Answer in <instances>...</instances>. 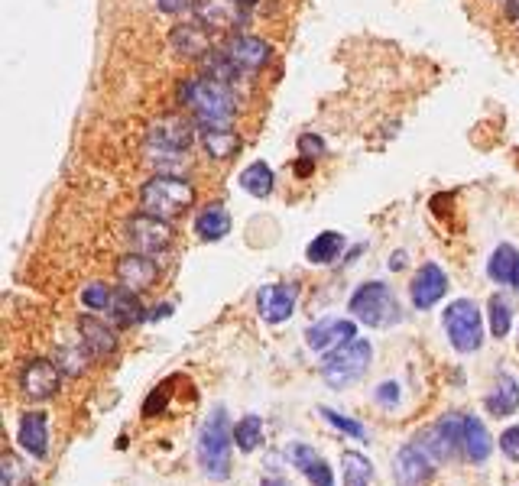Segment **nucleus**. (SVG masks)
Returning a JSON list of instances; mask_svg holds the SVG:
<instances>
[{"instance_id":"nucleus-1","label":"nucleus","mask_w":519,"mask_h":486,"mask_svg":"<svg viewBox=\"0 0 519 486\" xmlns=\"http://www.w3.org/2000/svg\"><path fill=\"white\" fill-rule=\"evenodd\" d=\"M179 101L189 107L198 127H231L237 98L231 85L211 78V75H192L179 85Z\"/></svg>"},{"instance_id":"nucleus-2","label":"nucleus","mask_w":519,"mask_h":486,"mask_svg":"<svg viewBox=\"0 0 519 486\" xmlns=\"http://www.w3.org/2000/svg\"><path fill=\"white\" fill-rule=\"evenodd\" d=\"M140 208L156 218H182L185 211L195 208V185L182 175H163L156 172L153 179H146L140 188Z\"/></svg>"},{"instance_id":"nucleus-3","label":"nucleus","mask_w":519,"mask_h":486,"mask_svg":"<svg viewBox=\"0 0 519 486\" xmlns=\"http://www.w3.org/2000/svg\"><path fill=\"white\" fill-rule=\"evenodd\" d=\"M231 448H234L231 418L218 405V409L208 415V422L202 425V435H198V464H202V474L208 480H228Z\"/></svg>"},{"instance_id":"nucleus-4","label":"nucleus","mask_w":519,"mask_h":486,"mask_svg":"<svg viewBox=\"0 0 519 486\" xmlns=\"http://www.w3.org/2000/svg\"><path fill=\"white\" fill-rule=\"evenodd\" d=\"M370 360H374V347L364 337H354V341L341 344L335 350H328L322 360V380L331 389H348L357 380H364L370 370Z\"/></svg>"},{"instance_id":"nucleus-5","label":"nucleus","mask_w":519,"mask_h":486,"mask_svg":"<svg viewBox=\"0 0 519 486\" xmlns=\"http://www.w3.org/2000/svg\"><path fill=\"white\" fill-rule=\"evenodd\" d=\"M348 308L357 321L367 324V328H390V324L403 318L396 292L387 286V282H364V286H357Z\"/></svg>"},{"instance_id":"nucleus-6","label":"nucleus","mask_w":519,"mask_h":486,"mask_svg":"<svg viewBox=\"0 0 519 486\" xmlns=\"http://www.w3.org/2000/svg\"><path fill=\"white\" fill-rule=\"evenodd\" d=\"M195 143V124L182 114H163L146 133V153L153 159H185Z\"/></svg>"},{"instance_id":"nucleus-7","label":"nucleus","mask_w":519,"mask_h":486,"mask_svg":"<svg viewBox=\"0 0 519 486\" xmlns=\"http://www.w3.org/2000/svg\"><path fill=\"white\" fill-rule=\"evenodd\" d=\"M445 334L451 347L458 350V354H474V350H481L484 344V318H481V308L471 299H458L445 308Z\"/></svg>"},{"instance_id":"nucleus-8","label":"nucleus","mask_w":519,"mask_h":486,"mask_svg":"<svg viewBox=\"0 0 519 486\" xmlns=\"http://www.w3.org/2000/svg\"><path fill=\"white\" fill-rule=\"evenodd\" d=\"M127 243L130 250L137 253H146V256H159L172 247V240H176V231H172V224L166 218H156V214H133L127 221Z\"/></svg>"},{"instance_id":"nucleus-9","label":"nucleus","mask_w":519,"mask_h":486,"mask_svg":"<svg viewBox=\"0 0 519 486\" xmlns=\"http://www.w3.org/2000/svg\"><path fill=\"white\" fill-rule=\"evenodd\" d=\"M416 441L435 457L438 464L455 461L458 454H464V415L451 412L445 418H438V422L425 428Z\"/></svg>"},{"instance_id":"nucleus-10","label":"nucleus","mask_w":519,"mask_h":486,"mask_svg":"<svg viewBox=\"0 0 519 486\" xmlns=\"http://www.w3.org/2000/svg\"><path fill=\"white\" fill-rule=\"evenodd\" d=\"M435 457L422 448V444L412 438L409 444L396 451L393 461V480L396 486H429V480L435 477Z\"/></svg>"},{"instance_id":"nucleus-11","label":"nucleus","mask_w":519,"mask_h":486,"mask_svg":"<svg viewBox=\"0 0 519 486\" xmlns=\"http://www.w3.org/2000/svg\"><path fill=\"white\" fill-rule=\"evenodd\" d=\"M20 389L23 396H30L36 402H46L59 393V363L36 357L20 370Z\"/></svg>"},{"instance_id":"nucleus-12","label":"nucleus","mask_w":519,"mask_h":486,"mask_svg":"<svg viewBox=\"0 0 519 486\" xmlns=\"http://www.w3.org/2000/svg\"><path fill=\"white\" fill-rule=\"evenodd\" d=\"M448 292V273L438 263H425L419 266L416 279H412L409 286V295H412V305H416V312H429L438 302L445 299Z\"/></svg>"},{"instance_id":"nucleus-13","label":"nucleus","mask_w":519,"mask_h":486,"mask_svg":"<svg viewBox=\"0 0 519 486\" xmlns=\"http://www.w3.org/2000/svg\"><path fill=\"white\" fill-rule=\"evenodd\" d=\"M296 299H299V289L292 286V282H270V286H263L257 292L260 318L266 324H283L296 312Z\"/></svg>"},{"instance_id":"nucleus-14","label":"nucleus","mask_w":519,"mask_h":486,"mask_svg":"<svg viewBox=\"0 0 519 486\" xmlns=\"http://www.w3.org/2000/svg\"><path fill=\"white\" fill-rule=\"evenodd\" d=\"M117 279H121V286L130 289V292H146L156 286L159 279V266H156V256H146V253H137L130 250L124 253L121 260H117Z\"/></svg>"},{"instance_id":"nucleus-15","label":"nucleus","mask_w":519,"mask_h":486,"mask_svg":"<svg viewBox=\"0 0 519 486\" xmlns=\"http://www.w3.org/2000/svg\"><path fill=\"white\" fill-rule=\"evenodd\" d=\"M357 337V324L351 318H322L309 324V331H305V344L318 354H325V350H335L341 344H348Z\"/></svg>"},{"instance_id":"nucleus-16","label":"nucleus","mask_w":519,"mask_h":486,"mask_svg":"<svg viewBox=\"0 0 519 486\" xmlns=\"http://www.w3.org/2000/svg\"><path fill=\"white\" fill-rule=\"evenodd\" d=\"M224 52H228V59L241 69L244 75H254L260 72L266 62H270V43L260 36H234L228 46H224Z\"/></svg>"},{"instance_id":"nucleus-17","label":"nucleus","mask_w":519,"mask_h":486,"mask_svg":"<svg viewBox=\"0 0 519 486\" xmlns=\"http://www.w3.org/2000/svg\"><path fill=\"white\" fill-rule=\"evenodd\" d=\"M17 441L26 454L36 457V461H43V457L49 454V415L46 412H23Z\"/></svg>"},{"instance_id":"nucleus-18","label":"nucleus","mask_w":519,"mask_h":486,"mask_svg":"<svg viewBox=\"0 0 519 486\" xmlns=\"http://www.w3.org/2000/svg\"><path fill=\"white\" fill-rule=\"evenodd\" d=\"M78 331H82V347L91 354V360L111 357L117 350V334L114 328H108L101 318L95 315H82L78 318Z\"/></svg>"},{"instance_id":"nucleus-19","label":"nucleus","mask_w":519,"mask_h":486,"mask_svg":"<svg viewBox=\"0 0 519 486\" xmlns=\"http://www.w3.org/2000/svg\"><path fill=\"white\" fill-rule=\"evenodd\" d=\"M169 39H172V49H176V56H182V59H205L211 52L208 30L198 20L195 23H179Z\"/></svg>"},{"instance_id":"nucleus-20","label":"nucleus","mask_w":519,"mask_h":486,"mask_svg":"<svg viewBox=\"0 0 519 486\" xmlns=\"http://www.w3.org/2000/svg\"><path fill=\"white\" fill-rule=\"evenodd\" d=\"M289 461L302 470L305 480H309L312 486H335V470H331L322 457H318V451L309 448V444H292Z\"/></svg>"},{"instance_id":"nucleus-21","label":"nucleus","mask_w":519,"mask_h":486,"mask_svg":"<svg viewBox=\"0 0 519 486\" xmlns=\"http://www.w3.org/2000/svg\"><path fill=\"white\" fill-rule=\"evenodd\" d=\"M192 13L205 30H231V26L237 23L234 0H195Z\"/></svg>"},{"instance_id":"nucleus-22","label":"nucleus","mask_w":519,"mask_h":486,"mask_svg":"<svg viewBox=\"0 0 519 486\" xmlns=\"http://www.w3.org/2000/svg\"><path fill=\"white\" fill-rule=\"evenodd\" d=\"M195 234L198 240H205V243H218L231 234V211L224 208V205H208L198 211V218H195Z\"/></svg>"},{"instance_id":"nucleus-23","label":"nucleus","mask_w":519,"mask_h":486,"mask_svg":"<svg viewBox=\"0 0 519 486\" xmlns=\"http://www.w3.org/2000/svg\"><path fill=\"white\" fill-rule=\"evenodd\" d=\"M198 140H202L205 153L211 159H231L237 150H241V137H237V130L231 127H198Z\"/></svg>"},{"instance_id":"nucleus-24","label":"nucleus","mask_w":519,"mask_h":486,"mask_svg":"<svg viewBox=\"0 0 519 486\" xmlns=\"http://www.w3.org/2000/svg\"><path fill=\"white\" fill-rule=\"evenodd\" d=\"M484 405H487V412L494 415V418H510L519 409V380H516V376L500 373L494 393L487 396Z\"/></svg>"},{"instance_id":"nucleus-25","label":"nucleus","mask_w":519,"mask_h":486,"mask_svg":"<svg viewBox=\"0 0 519 486\" xmlns=\"http://www.w3.org/2000/svg\"><path fill=\"white\" fill-rule=\"evenodd\" d=\"M494 451V438L487 435L484 422L477 415H464V457L471 464H484Z\"/></svg>"},{"instance_id":"nucleus-26","label":"nucleus","mask_w":519,"mask_h":486,"mask_svg":"<svg viewBox=\"0 0 519 486\" xmlns=\"http://www.w3.org/2000/svg\"><path fill=\"white\" fill-rule=\"evenodd\" d=\"M108 318H114L121 328H130V324H140L146 315H143V305H140V295L130 292V289H114V299H111V308L104 312Z\"/></svg>"},{"instance_id":"nucleus-27","label":"nucleus","mask_w":519,"mask_h":486,"mask_svg":"<svg viewBox=\"0 0 519 486\" xmlns=\"http://www.w3.org/2000/svg\"><path fill=\"white\" fill-rule=\"evenodd\" d=\"M237 182H241V188H244L250 198H270L276 175L270 169V162L257 159V162H250V166L241 175H237Z\"/></svg>"},{"instance_id":"nucleus-28","label":"nucleus","mask_w":519,"mask_h":486,"mask_svg":"<svg viewBox=\"0 0 519 486\" xmlns=\"http://www.w3.org/2000/svg\"><path fill=\"white\" fill-rule=\"evenodd\" d=\"M341 250H344V234L338 231H322L309 247H305V260L315 263V266H328L341 260Z\"/></svg>"},{"instance_id":"nucleus-29","label":"nucleus","mask_w":519,"mask_h":486,"mask_svg":"<svg viewBox=\"0 0 519 486\" xmlns=\"http://www.w3.org/2000/svg\"><path fill=\"white\" fill-rule=\"evenodd\" d=\"M516 266H519V253L510 247V243H500V247L490 253V260H487V276L494 279L497 286H510Z\"/></svg>"},{"instance_id":"nucleus-30","label":"nucleus","mask_w":519,"mask_h":486,"mask_svg":"<svg viewBox=\"0 0 519 486\" xmlns=\"http://www.w3.org/2000/svg\"><path fill=\"white\" fill-rule=\"evenodd\" d=\"M263 441V418L260 415H244L241 422L234 425V444L244 454H254Z\"/></svg>"},{"instance_id":"nucleus-31","label":"nucleus","mask_w":519,"mask_h":486,"mask_svg":"<svg viewBox=\"0 0 519 486\" xmlns=\"http://www.w3.org/2000/svg\"><path fill=\"white\" fill-rule=\"evenodd\" d=\"M341 464H344V486H370V480H374V464L364 454L344 451Z\"/></svg>"},{"instance_id":"nucleus-32","label":"nucleus","mask_w":519,"mask_h":486,"mask_svg":"<svg viewBox=\"0 0 519 486\" xmlns=\"http://www.w3.org/2000/svg\"><path fill=\"white\" fill-rule=\"evenodd\" d=\"M487 321H490V334L494 337H507L513 328V305L503 299V295H490L487 302Z\"/></svg>"},{"instance_id":"nucleus-33","label":"nucleus","mask_w":519,"mask_h":486,"mask_svg":"<svg viewBox=\"0 0 519 486\" xmlns=\"http://www.w3.org/2000/svg\"><path fill=\"white\" fill-rule=\"evenodd\" d=\"M318 412L325 415V422H328L331 428H338V431H344V435H351V438H357V441H367V428H364L361 422H354V418H348L344 412L328 409V405H322Z\"/></svg>"},{"instance_id":"nucleus-34","label":"nucleus","mask_w":519,"mask_h":486,"mask_svg":"<svg viewBox=\"0 0 519 486\" xmlns=\"http://www.w3.org/2000/svg\"><path fill=\"white\" fill-rule=\"evenodd\" d=\"M111 299H114V289L104 286V282H91V286L82 289V305L91 308V312H108L111 308Z\"/></svg>"},{"instance_id":"nucleus-35","label":"nucleus","mask_w":519,"mask_h":486,"mask_svg":"<svg viewBox=\"0 0 519 486\" xmlns=\"http://www.w3.org/2000/svg\"><path fill=\"white\" fill-rule=\"evenodd\" d=\"M325 140L318 137V133H302L299 137V156H309V159H315V156H325Z\"/></svg>"},{"instance_id":"nucleus-36","label":"nucleus","mask_w":519,"mask_h":486,"mask_svg":"<svg viewBox=\"0 0 519 486\" xmlns=\"http://www.w3.org/2000/svg\"><path fill=\"white\" fill-rule=\"evenodd\" d=\"M0 474H4V483L0 486H26V474H20V461L13 454L4 457V470H0Z\"/></svg>"},{"instance_id":"nucleus-37","label":"nucleus","mask_w":519,"mask_h":486,"mask_svg":"<svg viewBox=\"0 0 519 486\" xmlns=\"http://www.w3.org/2000/svg\"><path fill=\"white\" fill-rule=\"evenodd\" d=\"M500 451L510 457V461H516L519 464V425H513V428H507L500 435Z\"/></svg>"},{"instance_id":"nucleus-38","label":"nucleus","mask_w":519,"mask_h":486,"mask_svg":"<svg viewBox=\"0 0 519 486\" xmlns=\"http://www.w3.org/2000/svg\"><path fill=\"white\" fill-rule=\"evenodd\" d=\"M377 402L380 405H393V409H396V405H399V386L396 383H380L377 386Z\"/></svg>"},{"instance_id":"nucleus-39","label":"nucleus","mask_w":519,"mask_h":486,"mask_svg":"<svg viewBox=\"0 0 519 486\" xmlns=\"http://www.w3.org/2000/svg\"><path fill=\"white\" fill-rule=\"evenodd\" d=\"M156 7L163 13H182L185 7H189V0H156Z\"/></svg>"},{"instance_id":"nucleus-40","label":"nucleus","mask_w":519,"mask_h":486,"mask_svg":"<svg viewBox=\"0 0 519 486\" xmlns=\"http://www.w3.org/2000/svg\"><path fill=\"white\" fill-rule=\"evenodd\" d=\"M169 315H172V305H169V302H163V305L150 308V315H146V318H150V321H163V318H169Z\"/></svg>"},{"instance_id":"nucleus-41","label":"nucleus","mask_w":519,"mask_h":486,"mask_svg":"<svg viewBox=\"0 0 519 486\" xmlns=\"http://www.w3.org/2000/svg\"><path fill=\"white\" fill-rule=\"evenodd\" d=\"M312 169H315V162H312L309 156H302V159L296 162V172H299V175H309Z\"/></svg>"},{"instance_id":"nucleus-42","label":"nucleus","mask_w":519,"mask_h":486,"mask_svg":"<svg viewBox=\"0 0 519 486\" xmlns=\"http://www.w3.org/2000/svg\"><path fill=\"white\" fill-rule=\"evenodd\" d=\"M503 10H507V17L516 23L519 20V0H507V7H503Z\"/></svg>"},{"instance_id":"nucleus-43","label":"nucleus","mask_w":519,"mask_h":486,"mask_svg":"<svg viewBox=\"0 0 519 486\" xmlns=\"http://www.w3.org/2000/svg\"><path fill=\"white\" fill-rule=\"evenodd\" d=\"M393 269H403L406 266V253L403 250H399V253H393V263H390Z\"/></svg>"},{"instance_id":"nucleus-44","label":"nucleus","mask_w":519,"mask_h":486,"mask_svg":"<svg viewBox=\"0 0 519 486\" xmlns=\"http://www.w3.org/2000/svg\"><path fill=\"white\" fill-rule=\"evenodd\" d=\"M234 4H237V7H254L257 0H234Z\"/></svg>"},{"instance_id":"nucleus-45","label":"nucleus","mask_w":519,"mask_h":486,"mask_svg":"<svg viewBox=\"0 0 519 486\" xmlns=\"http://www.w3.org/2000/svg\"><path fill=\"white\" fill-rule=\"evenodd\" d=\"M510 286H513V289L519 292V266H516V273H513V282H510Z\"/></svg>"},{"instance_id":"nucleus-46","label":"nucleus","mask_w":519,"mask_h":486,"mask_svg":"<svg viewBox=\"0 0 519 486\" xmlns=\"http://www.w3.org/2000/svg\"><path fill=\"white\" fill-rule=\"evenodd\" d=\"M260 486H286V483H279V480H263Z\"/></svg>"},{"instance_id":"nucleus-47","label":"nucleus","mask_w":519,"mask_h":486,"mask_svg":"<svg viewBox=\"0 0 519 486\" xmlns=\"http://www.w3.org/2000/svg\"><path fill=\"white\" fill-rule=\"evenodd\" d=\"M516 26H519V20H516Z\"/></svg>"}]
</instances>
